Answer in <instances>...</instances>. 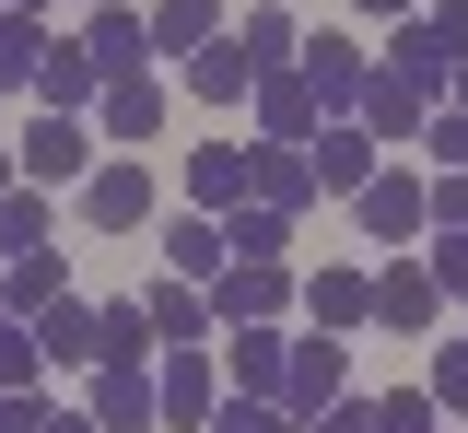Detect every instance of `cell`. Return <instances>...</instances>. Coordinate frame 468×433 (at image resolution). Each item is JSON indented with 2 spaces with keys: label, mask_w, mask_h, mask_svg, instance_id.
Masks as SVG:
<instances>
[{
  "label": "cell",
  "mask_w": 468,
  "mask_h": 433,
  "mask_svg": "<svg viewBox=\"0 0 468 433\" xmlns=\"http://www.w3.org/2000/svg\"><path fill=\"white\" fill-rule=\"evenodd\" d=\"M328 398H351V340H328V328H316V340H292V375H282V410H292V422H316Z\"/></svg>",
  "instance_id": "9"
},
{
  "label": "cell",
  "mask_w": 468,
  "mask_h": 433,
  "mask_svg": "<svg viewBox=\"0 0 468 433\" xmlns=\"http://www.w3.org/2000/svg\"><path fill=\"white\" fill-rule=\"evenodd\" d=\"M234 48H246V70H258V82H270V70L304 59V24H292V12H246V24H234Z\"/></svg>",
  "instance_id": "26"
},
{
  "label": "cell",
  "mask_w": 468,
  "mask_h": 433,
  "mask_svg": "<svg viewBox=\"0 0 468 433\" xmlns=\"http://www.w3.org/2000/svg\"><path fill=\"white\" fill-rule=\"evenodd\" d=\"M0 12H48V0H0Z\"/></svg>",
  "instance_id": "46"
},
{
  "label": "cell",
  "mask_w": 468,
  "mask_h": 433,
  "mask_svg": "<svg viewBox=\"0 0 468 433\" xmlns=\"http://www.w3.org/2000/svg\"><path fill=\"white\" fill-rule=\"evenodd\" d=\"M304 316H316L328 340H363V328H375V269H351V258H328V269L304 281Z\"/></svg>",
  "instance_id": "11"
},
{
  "label": "cell",
  "mask_w": 468,
  "mask_h": 433,
  "mask_svg": "<svg viewBox=\"0 0 468 433\" xmlns=\"http://www.w3.org/2000/svg\"><path fill=\"white\" fill-rule=\"evenodd\" d=\"M141 352H153V316L129 293V305H106V364H141Z\"/></svg>",
  "instance_id": "33"
},
{
  "label": "cell",
  "mask_w": 468,
  "mask_h": 433,
  "mask_svg": "<svg viewBox=\"0 0 468 433\" xmlns=\"http://www.w3.org/2000/svg\"><path fill=\"white\" fill-rule=\"evenodd\" d=\"M246 199H258V211H304V199H316V164H304L292 141H258V187H246Z\"/></svg>",
  "instance_id": "25"
},
{
  "label": "cell",
  "mask_w": 468,
  "mask_h": 433,
  "mask_svg": "<svg viewBox=\"0 0 468 433\" xmlns=\"http://www.w3.org/2000/svg\"><path fill=\"white\" fill-rule=\"evenodd\" d=\"M246 106H258V141H292V153H304L316 129H340L328 106H316V82H304V70H270V82H258Z\"/></svg>",
  "instance_id": "10"
},
{
  "label": "cell",
  "mask_w": 468,
  "mask_h": 433,
  "mask_svg": "<svg viewBox=\"0 0 468 433\" xmlns=\"http://www.w3.org/2000/svg\"><path fill=\"white\" fill-rule=\"evenodd\" d=\"M187 94H199V106H246V94H258V70H246V48H199V59H187Z\"/></svg>",
  "instance_id": "27"
},
{
  "label": "cell",
  "mask_w": 468,
  "mask_h": 433,
  "mask_svg": "<svg viewBox=\"0 0 468 433\" xmlns=\"http://www.w3.org/2000/svg\"><path fill=\"white\" fill-rule=\"evenodd\" d=\"M36 340H48V364H106V305H82V293H70V305L36 316Z\"/></svg>",
  "instance_id": "23"
},
{
  "label": "cell",
  "mask_w": 468,
  "mask_h": 433,
  "mask_svg": "<svg viewBox=\"0 0 468 433\" xmlns=\"http://www.w3.org/2000/svg\"><path fill=\"white\" fill-rule=\"evenodd\" d=\"M153 129H165V82H153V70H141V82H106V106H94V141H106V153H141Z\"/></svg>",
  "instance_id": "17"
},
{
  "label": "cell",
  "mask_w": 468,
  "mask_h": 433,
  "mask_svg": "<svg viewBox=\"0 0 468 433\" xmlns=\"http://www.w3.org/2000/svg\"><path fill=\"white\" fill-rule=\"evenodd\" d=\"M0 433H48V386H0Z\"/></svg>",
  "instance_id": "37"
},
{
  "label": "cell",
  "mask_w": 468,
  "mask_h": 433,
  "mask_svg": "<svg viewBox=\"0 0 468 433\" xmlns=\"http://www.w3.org/2000/svg\"><path fill=\"white\" fill-rule=\"evenodd\" d=\"M246 187H258V141H211V153H187V199L223 223V211H246Z\"/></svg>",
  "instance_id": "14"
},
{
  "label": "cell",
  "mask_w": 468,
  "mask_h": 433,
  "mask_svg": "<svg viewBox=\"0 0 468 433\" xmlns=\"http://www.w3.org/2000/svg\"><path fill=\"white\" fill-rule=\"evenodd\" d=\"M36 375H48V340L24 316H0V386H36Z\"/></svg>",
  "instance_id": "30"
},
{
  "label": "cell",
  "mask_w": 468,
  "mask_h": 433,
  "mask_svg": "<svg viewBox=\"0 0 468 433\" xmlns=\"http://www.w3.org/2000/svg\"><path fill=\"white\" fill-rule=\"evenodd\" d=\"M223 247L234 258H292V211H258V199H246V211L223 223Z\"/></svg>",
  "instance_id": "29"
},
{
  "label": "cell",
  "mask_w": 468,
  "mask_h": 433,
  "mask_svg": "<svg viewBox=\"0 0 468 433\" xmlns=\"http://www.w3.org/2000/svg\"><path fill=\"white\" fill-rule=\"evenodd\" d=\"M421 164L433 176H468V106H445V118L421 129Z\"/></svg>",
  "instance_id": "31"
},
{
  "label": "cell",
  "mask_w": 468,
  "mask_h": 433,
  "mask_svg": "<svg viewBox=\"0 0 468 433\" xmlns=\"http://www.w3.org/2000/svg\"><path fill=\"white\" fill-rule=\"evenodd\" d=\"M141 316H153V340H165V352H211V340H223V316H211V293H199V281H153V293H141Z\"/></svg>",
  "instance_id": "15"
},
{
  "label": "cell",
  "mask_w": 468,
  "mask_h": 433,
  "mask_svg": "<svg viewBox=\"0 0 468 433\" xmlns=\"http://www.w3.org/2000/svg\"><path fill=\"white\" fill-rule=\"evenodd\" d=\"M48 433H106V422H94V410H48Z\"/></svg>",
  "instance_id": "42"
},
{
  "label": "cell",
  "mask_w": 468,
  "mask_h": 433,
  "mask_svg": "<svg viewBox=\"0 0 468 433\" xmlns=\"http://www.w3.org/2000/svg\"><path fill=\"white\" fill-rule=\"evenodd\" d=\"M48 12H0V94H36V70H48Z\"/></svg>",
  "instance_id": "24"
},
{
  "label": "cell",
  "mask_w": 468,
  "mask_h": 433,
  "mask_svg": "<svg viewBox=\"0 0 468 433\" xmlns=\"http://www.w3.org/2000/svg\"><path fill=\"white\" fill-rule=\"evenodd\" d=\"M445 106H468V59H457V82H445Z\"/></svg>",
  "instance_id": "45"
},
{
  "label": "cell",
  "mask_w": 468,
  "mask_h": 433,
  "mask_svg": "<svg viewBox=\"0 0 468 433\" xmlns=\"http://www.w3.org/2000/svg\"><path fill=\"white\" fill-rule=\"evenodd\" d=\"M387 59H399V70H445V48H433V24H421V12H410L399 36H387ZM445 82H457V70H445Z\"/></svg>",
  "instance_id": "35"
},
{
  "label": "cell",
  "mask_w": 468,
  "mask_h": 433,
  "mask_svg": "<svg viewBox=\"0 0 468 433\" xmlns=\"http://www.w3.org/2000/svg\"><path fill=\"white\" fill-rule=\"evenodd\" d=\"M421 24H433V48H445V70H457V59H468V0H433Z\"/></svg>",
  "instance_id": "38"
},
{
  "label": "cell",
  "mask_w": 468,
  "mask_h": 433,
  "mask_svg": "<svg viewBox=\"0 0 468 433\" xmlns=\"http://www.w3.org/2000/svg\"><path fill=\"white\" fill-rule=\"evenodd\" d=\"M36 106H48V118L106 106V70H94V48H82V36H70V48H48V70H36Z\"/></svg>",
  "instance_id": "19"
},
{
  "label": "cell",
  "mask_w": 468,
  "mask_h": 433,
  "mask_svg": "<svg viewBox=\"0 0 468 433\" xmlns=\"http://www.w3.org/2000/svg\"><path fill=\"white\" fill-rule=\"evenodd\" d=\"M36 247H48V187H12V199H0V269L36 258Z\"/></svg>",
  "instance_id": "28"
},
{
  "label": "cell",
  "mask_w": 468,
  "mask_h": 433,
  "mask_svg": "<svg viewBox=\"0 0 468 433\" xmlns=\"http://www.w3.org/2000/svg\"><path fill=\"white\" fill-rule=\"evenodd\" d=\"M153 247H165V281H223V269H234V247H223V223H211V211H176Z\"/></svg>",
  "instance_id": "18"
},
{
  "label": "cell",
  "mask_w": 468,
  "mask_h": 433,
  "mask_svg": "<svg viewBox=\"0 0 468 433\" xmlns=\"http://www.w3.org/2000/svg\"><path fill=\"white\" fill-rule=\"evenodd\" d=\"M433 118H445V70H399V59H375V82H363V129L399 153V141H421Z\"/></svg>",
  "instance_id": "2"
},
{
  "label": "cell",
  "mask_w": 468,
  "mask_h": 433,
  "mask_svg": "<svg viewBox=\"0 0 468 433\" xmlns=\"http://www.w3.org/2000/svg\"><path fill=\"white\" fill-rule=\"evenodd\" d=\"M363 12H375V24H410V12H421V0H363Z\"/></svg>",
  "instance_id": "43"
},
{
  "label": "cell",
  "mask_w": 468,
  "mask_h": 433,
  "mask_svg": "<svg viewBox=\"0 0 468 433\" xmlns=\"http://www.w3.org/2000/svg\"><path fill=\"white\" fill-rule=\"evenodd\" d=\"M223 340H234V398H282V375H292L282 328H223Z\"/></svg>",
  "instance_id": "22"
},
{
  "label": "cell",
  "mask_w": 468,
  "mask_h": 433,
  "mask_svg": "<svg viewBox=\"0 0 468 433\" xmlns=\"http://www.w3.org/2000/svg\"><path fill=\"white\" fill-rule=\"evenodd\" d=\"M211 433H304L282 410V398H223V410H211Z\"/></svg>",
  "instance_id": "32"
},
{
  "label": "cell",
  "mask_w": 468,
  "mask_h": 433,
  "mask_svg": "<svg viewBox=\"0 0 468 433\" xmlns=\"http://www.w3.org/2000/svg\"><path fill=\"white\" fill-rule=\"evenodd\" d=\"M421 269H433L445 293H468V235H433V247H421Z\"/></svg>",
  "instance_id": "39"
},
{
  "label": "cell",
  "mask_w": 468,
  "mask_h": 433,
  "mask_svg": "<svg viewBox=\"0 0 468 433\" xmlns=\"http://www.w3.org/2000/svg\"><path fill=\"white\" fill-rule=\"evenodd\" d=\"M375 153H387V141H375V129H363V118H340V129H316V141H304V164H316V199H363V187L387 176Z\"/></svg>",
  "instance_id": "6"
},
{
  "label": "cell",
  "mask_w": 468,
  "mask_h": 433,
  "mask_svg": "<svg viewBox=\"0 0 468 433\" xmlns=\"http://www.w3.org/2000/svg\"><path fill=\"white\" fill-rule=\"evenodd\" d=\"M223 48V0H153V59H199Z\"/></svg>",
  "instance_id": "21"
},
{
  "label": "cell",
  "mask_w": 468,
  "mask_h": 433,
  "mask_svg": "<svg viewBox=\"0 0 468 433\" xmlns=\"http://www.w3.org/2000/svg\"><path fill=\"white\" fill-rule=\"evenodd\" d=\"M82 223H94V235H141V223H153V176H141V153H106V164L82 176Z\"/></svg>",
  "instance_id": "5"
},
{
  "label": "cell",
  "mask_w": 468,
  "mask_h": 433,
  "mask_svg": "<svg viewBox=\"0 0 468 433\" xmlns=\"http://www.w3.org/2000/svg\"><path fill=\"white\" fill-rule=\"evenodd\" d=\"M304 433H375V398H328V410H316Z\"/></svg>",
  "instance_id": "41"
},
{
  "label": "cell",
  "mask_w": 468,
  "mask_h": 433,
  "mask_svg": "<svg viewBox=\"0 0 468 433\" xmlns=\"http://www.w3.org/2000/svg\"><path fill=\"white\" fill-rule=\"evenodd\" d=\"M445 410H433V386H399V398H375V433H433Z\"/></svg>",
  "instance_id": "34"
},
{
  "label": "cell",
  "mask_w": 468,
  "mask_h": 433,
  "mask_svg": "<svg viewBox=\"0 0 468 433\" xmlns=\"http://www.w3.org/2000/svg\"><path fill=\"white\" fill-rule=\"evenodd\" d=\"M12 164H24V187H70L82 199V176L106 164V141H94V118H24V141H12Z\"/></svg>",
  "instance_id": "1"
},
{
  "label": "cell",
  "mask_w": 468,
  "mask_h": 433,
  "mask_svg": "<svg viewBox=\"0 0 468 433\" xmlns=\"http://www.w3.org/2000/svg\"><path fill=\"white\" fill-rule=\"evenodd\" d=\"M433 316H445V281L421 269V247H399L375 269V328H387V340H433Z\"/></svg>",
  "instance_id": "4"
},
{
  "label": "cell",
  "mask_w": 468,
  "mask_h": 433,
  "mask_svg": "<svg viewBox=\"0 0 468 433\" xmlns=\"http://www.w3.org/2000/svg\"><path fill=\"white\" fill-rule=\"evenodd\" d=\"M82 48H94V70H106V82H141V70H153V12H141V0H94Z\"/></svg>",
  "instance_id": "8"
},
{
  "label": "cell",
  "mask_w": 468,
  "mask_h": 433,
  "mask_svg": "<svg viewBox=\"0 0 468 433\" xmlns=\"http://www.w3.org/2000/svg\"><path fill=\"white\" fill-rule=\"evenodd\" d=\"M0 106H12V94H0Z\"/></svg>",
  "instance_id": "47"
},
{
  "label": "cell",
  "mask_w": 468,
  "mask_h": 433,
  "mask_svg": "<svg viewBox=\"0 0 468 433\" xmlns=\"http://www.w3.org/2000/svg\"><path fill=\"white\" fill-rule=\"evenodd\" d=\"M82 410H94L106 433H153V422H165V398H153V364H94Z\"/></svg>",
  "instance_id": "13"
},
{
  "label": "cell",
  "mask_w": 468,
  "mask_h": 433,
  "mask_svg": "<svg viewBox=\"0 0 468 433\" xmlns=\"http://www.w3.org/2000/svg\"><path fill=\"white\" fill-rule=\"evenodd\" d=\"M304 82H316V106H328V118H363V82H375V59H363V48H351V36H304Z\"/></svg>",
  "instance_id": "12"
},
{
  "label": "cell",
  "mask_w": 468,
  "mask_h": 433,
  "mask_svg": "<svg viewBox=\"0 0 468 433\" xmlns=\"http://www.w3.org/2000/svg\"><path fill=\"white\" fill-rule=\"evenodd\" d=\"M351 223H363L375 247L399 258L410 235H433V176H421V164H387V176H375L363 199H351Z\"/></svg>",
  "instance_id": "3"
},
{
  "label": "cell",
  "mask_w": 468,
  "mask_h": 433,
  "mask_svg": "<svg viewBox=\"0 0 468 433\" xmlns=\"http://www.w3.org/2000/svg\"><path fill=\"white\" fill-rule=\"evenodd\" d=\"M433 235H468V176H433Z\"/></svg>",
  "instance_id": "40"
},
{
  "label": "cell",
  "mask_w": 468,
  "mask_h": 433,
  "mask_svg": "<svg viewBox=\"0 0 468 433\" xmlns=\"http://www.w3.org/2000/svg\"><path fill=\"white\" fill-rule=\"evenodd\" d=\"M433 410H468V340L433 352Z\"/></svg>",
  "instance_id": "36"
},
{
  "label": "cell",
  "mask_w": 468,
  "mask_h": 433,
  "mask_svg": "<svg viewBox=\"0 0 468 433\" xmlns=\"http://www.w3.org/2000/svg\"><path fill=\"white\" fill-rule=\"evenodd\" d=\"M48 305H70V258L36 247V258H12V269H0V316H24V328H36Z\"/></svg>",
  "instance_id": "20"
},
{
  "label": "cell",
  "mask_w": 468,
  "mask_h": 433,
  "mask_svg": "<svg viewBox=\"0 0 468 433\" xmlns=\"http://www.w3.org/2000/svg\"><path fill=\"white\" fill-rule=\"evenodd\" d=\"M12 187H24V164H12V153H0V199H12Z\"/></svg>",
  "instance_id": "44"
},
{
  "label": "cell",
  "mask_w": 468,
  "mask_h": 433,
  "mask_svg": "<svg viewBox=\"0 0 468 433\" xmlns=\"http://www.w3.org/2000/svg\"><path fill=\"white\" fill-rule=\"evenodd\" d=\"M153 398H165V422L187 433H211V410H223V375H211V352H165V364H153Z\"/></svg>",
  "instance_id": "16"
},
{
  "label": "cell",
  "mask_w": 468,
  "mask_h": 433,
  "mask_svg": "<svg viewBox=\"0 0 468 433\" xmlns=\"http://www.w3.org/2000/svg\"><path fill=\"white\" fill-rule=\"evenodd\" d=\"M282 305H292L282 258H234L223 281H211V316H223V328H282Z\"/></svg>",
  "instance_id": "7"
}]
</instances>
